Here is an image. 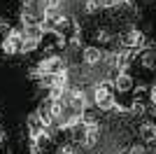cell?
Instances as JSON below:
<instances>
[{
	"label": "cell",
	"mask_w": 156,
	"mask_h": 154,
	"mask_svg": "<svg viewBox=\"0 0 156 154\" xmlns=\"http://www.w3.org/2000/svg\"><path fill=\"white\" fill-rule=\"evenodd\" d=\"M112 84L110 82H100L96 86V105L100 110H112L114 108V98H112Z\"/></svg>",
	"instance_id": "obj_1"
},
{
	"label": "cell",
	"mask_w": 156,
	"mask_h": 154,
	"mask_svg": "<svg viewBox=\"0 0 156 154\" xmlns=\"http://www.w3.org/2000/svg\"><path fill=\"white\" fill-rule=\"evenodd\" d=\"M40 72H42V75H49V77L58 75V72H63V61H61V58H56V56L47 58V61H42V63H40Z\"/></svg>",
	"instance_id": "obj_2"
},
{
	"label": "cell",
	"mask_w": 156,
	"mask_h": 154,
	"mask_svg": "<svg viewBox=\"0 0 156 154\" xmlns=\"http://www.w3.org/2000/svg\"><path fill=\"white\" fill-rule=\"evenodd\" d=\"M68 101H70V105L75 110H84L86 108V96L82 89H72L70 94H68Z\"/></svg>",
	"instance_id": "obj_3"
},
{
	"label": "cell",
	"mask_w": 156,
	"mask_h": 154,
	"mask_svg": "<svg viewBox=\"0 0 156 154\" xmlns=\"http://www.w3.org/2000/svg\"><path fill=\"white\" fill-rule=\"evenodd\" d=\"M142 42H144V35H142L140 31H128V33L124 35V45L130 47V49H133V47H140Z\"/></svg>",
	"instance_id": "obj_4"
},
{
	"label": "cell",
	"mask_w": 156,
	"mask_h": 154,
	"mask_svg": "<svg viewBox=\"0 0 156 154\" xmlns=\"http://www.w3.org/2000/svg\"><path fill=\"white\" fill-rule=\"evenodd\" d=\"M100 58H103L100 49H96V47H86V49H84V63L93 65V63H98Z\"/></svg>",
	"instance_id": "obj_5"
},
{
	"label": "cell",
	"mask_w": 156,
	"mask_h": 154,
	"mask_svg": "<svg viewBox=\"0 0 156 154\" xmlns=\"http://www.w3.org/2000/svg\"><path fill=\"white\" fill-rule=\"evenodd\" d=\"M114 86H117L119 91H128L130 86H133V79H130L126 72H121V75H117V79H114Z\"/></svg>",
	"instance_id": "obj_6"
},
{
	"label": "cell",
	"mask_w": 156,
	"mask_h": 154,
	"mask_svg": "<svg viewBox=\"0 0 156 154\" xmlns=\"http://www.w3.org/2000/svg\"><path fill=\"white\" fill-rule=\"evenodd\" d=\"M96 138H98V126L89 122V124H86V128H84V142H86V145H93Z\"/></svg>",
	"instance_id": "obj_7"
},
{
	"label": "cell",
	"mask_w": 156,
	"mask_h": 154,
	"mask_svg": "<svg viewBox=\"0 0 156 154\" xmlns=\"http://www.w3.org/2000/svg\"><path fill=\"white\" fill-rule=\"evenodd\" d=\"M140 135H142V140H147V142L156 140V126L154 124H144L142 131H140Z\"/></svg>",
	"instance_id": "obj_8"
},
{
	"label": "cell",
	"mask_w": 156,
	"mask_h": 154,
	"mask_svg": "<svg viewBox=\"0 0 156 154\" xmlns=\"http://www.w3.org/2000/svg\"><path fill=\"white\" fill-rule=\"evenodd\" d=\"M49 112H51L54 119L63 117V112H65V103H63V101H51V108H49Z\"/></svg>",
	"instance_id": "obj_9"
},
{
	"label": "cell",
	"mask_w": 156,
	"mask_h": 154,
	"mask_svg": "<svg viewBox=\"0 0 156 154\" xmlns=\"http://www.w3.org/2000/svg\"><path fill=\"white\" fill-rule=\"evenodd\" d=\"M37 47V38H23V42H21V51H33Z\"/></svg>",
	"instance_id": "obj_10"
},
{
	"label": "cell",
	"mask_w": 156,
	"mask_h": 154,
	"mask_svg": "<svg viewBox=\"0 0 156 154\" xmlns=\"http://www.w3.org/2000/svg\"><path fill=\"white\" fill-rule=\"evenodd\" d=\"M61 5V0H42V7H44L47 12H56Z\"/></svg>",
	"instance_id": "obj_11"
},
{
	"label": "cell",
	"mask_w": 156,
	"mask_h": 154,
	"mask_svg": "<svg viewBox=\"0 0 156 154\" xmlns=\"http://www.w3.org/2000/svg\"><path fill=\"white\" fill-rule=\"evenodd\" d=\"M37 117L42 119V124H44V126H49V124L54 122V117H51V112H49V110H40Z\"/></svg>",
	"instance_id": "obj_12"
},
{
	"label": "cell",
	"mask_w": 156,
	"mask_h": 154,
	"mask_svg": "<svg viewBox=\"0 0 156 154\" xmlns=\"http://www.w3.org/2000/svg\"><path fill=\"white\" fill-rule=\"evenodd\" d=\"M86 9H89V12L98 9V2H96V0H89V2H86Z\"/></svg>",
	"instance_id": "obj_13"
},
{
	"label": "cell",
	"mask_w": 156,
	"mask_h": 154,
	"mask_svg": "<svg viewBox=\"0 0 156 154\" xmlns=\"http://www.w3.org/2000/svg\"><path fill=\"white\" fill-rule=\"evenodd\" d=\"M149 98H151V103L156 105V86H151V91H149Z\"/></svg>",
	"instance_id": "obj_14"
},
{
	"label": "cell",
	"mask_w": 156,
	"mask_h": 154,
	"mask_svg": "<svg viewBox=\"0 0 156 154\" xmlns=\"http://www.w3.org/2000/svg\"><path fill=\"white\" fill-rule=\"evenodd\" d=\"M58 154H75V149H72V147H63Z\"/></svg>",
	"instance_id": "obj_15"
},
{
	"label": "cell",
	"mask_w": 156,
	"mask_h": 154,
	"mask_svg": "<svg viewBox=\"0 0 156 154\" xmlns=\"http://www.w3.org/2000/svg\"><path fill=\"white\" fill-rule=\"evenodd\" d=\"M107 5H121V2H126V0H105Z\"/></svg>",
	"instance_id": "obj_16"
},
{
	"label": "cell",
	"mask_w": 156,
	"mask_h": 154,
	"mask_svg": "<svg viewBox=\"0 0 156 154\" xmlns=\"http://www.w3.org/2000/svg\"><path fill=\"white\" fill-rule=\"evenodd\" d=\"M130 154H142V152H140V147H137V149H133V152H130Z\"/></svg>",
	"instance_id": "obj_17"
},
{
	"label": "cell",
	"mask_w": 156,
	"mask_h": 154,
	"mask_svg": "<svg viewBox=\"0 0 156 154\" xmlns=\"http://www.w3.org/2000/svg\"><path fill=\"white\" fill-rule=\"evenodd\" d=\"M35 154H42V152H40V149H37V152H35Z\"/></svg>",
	"instance_id": "obj_18"
}]
</instances>
